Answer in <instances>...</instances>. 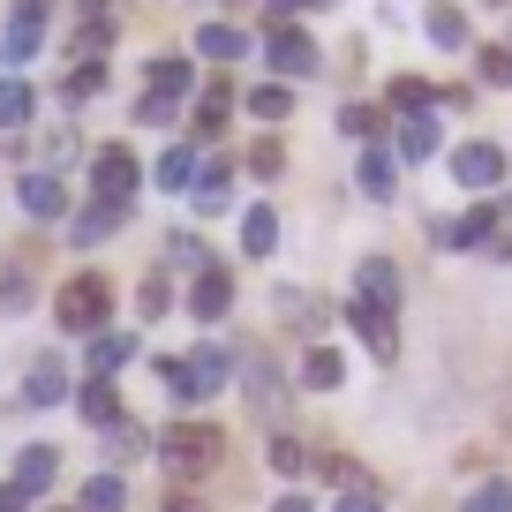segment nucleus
Here are the masks:
<instances>
[{
    "instance_id": "1",
    "label": "nucleus",
    "mask_w": 512,
    "mask_h": 512,
    "mask_svg": "<svg viewBox=\"0 0 512 512\" xmlns=\"http://www.w3.org/2000/svg\"><path fill=\"white\" fill-rule=\"evenodd\" d=\"M219 452H226V437L211 430V422H181V430L159 437V460H166V475H174V490L204 482L211 467H219Z\"/></svg>"
},
{
    "instance_id": "2",
    "label": "nucleus",
    "mask_w": 512,
    "mask_h": 512,
    "mask_svg": "<svg viewBox=\"0 0 512 512\" xmlns=\"http://www.w3.org/2000/svg\"><path fill=\"white\" fill-rule=\"evenodd\" d=\"M106 317H113V279H98V272L68 279L61 302H53V324H61V332H83V339L106 332Z\"/></svg>"
},
{
    "instance_id": "3",
    "label": "nucleus",
    "mask_w": 512,
    "mask_h": 512,
    "mask_svg": "<svg viewBox=\"0 0 512 512\" xmlns=\"http://www.w3.org/2000/svg\"><path fill=\"white\" fill-rule=\"evenodd\" d=\"M166 369V384H174V400H211L226 384V354L219 347H196V354H181V362H159Z\"/></svg>"
},
{
    "instance_id": "4",
    "label": "nucleus",
    "mask_w": 512,
    "mask_h": 512,
    "mask_svg": "<svg viewBox=\"0 0 512 512\" xmlns=\"http://www.w3.org/2000/svg\"><path fill=\"white\" fill-rule=\"evenodd\" d=\"M136 181H144V166H136V151H98L91 159V189H98V204H136Z\"/></svg>"
},
{
    "instance_id": "5",
    "label": "nucleus",
    "mask_w": 512,
    "mask_h": 512,
    "mask_svg": "<svg viewBox=\"0 0 512 512\" xmlns=\"http://www.w3.org/2000/svg\"><path fill=\"white\" fill-rule=\"evenodd\" d=\"M264 61H272L279 76H317V38L294 31V23H272V31H264Z\"/></svg>"
},
{
    "instance_id": "6",
    "label": "nucleus",
    "mask_w": 512,
    "mask_h": 512,
    "mask_svg": "<svg viewBox=\"0 0 512 512\" xmlns=\"http://www.w3.org/2000/svg\"><path fill=\"white\" fill-rule=\"evenodd\" d=\"M430 241H437V249H490V241L505 249V234H497V211H490V204H475L467 219H437Z\"/></svg>"
},
{
    "instance_id": "7",
    "label": "nucleus",
    "mask_w": 512,
    "mask_h": 512,
    "mask_svg": "<svg viewBox=\"0 0 512 512\" xmlns=\"http://www.w3.org/2000/svg\"><path fill=\"white\" fill-rule=\"evenodd\" d=\"M505 144H460L452 151V181H460V189H497V181H505Z\"/></svg>"
},
{
    "instance_id": "8",
    "label": "nucleus",
    "mask_w": 512,
    "mask_h": 512,
    "mask_svg": "<svg viewBox=\"0 0 512 512\" xmlns=\"http://www.w3.org/2000/svg\"><path fill=\"white\" fill-rule=\"evenodd\" d=\"M347 317H354V332H362V347L377 354V362H392V354H400V324H392V309H377V302H347Z\"/></svg>"
},
{
    "instance_id": "9",
    "label": "nucleus",
    "mask_w": 512,
    "mask_h": 512,
    "mask_svg": "<svg viewBox=\"0 0 512 512\" xmlns=\"http://www.w3.org/2000/svg\"><path fill=\"white\" fill-rule=\"evenodd\" d=\"M226 309H234V279L219 272V264H211V272H196L189 279V317H204V324H219Z\"/></svg>"
},
{
    "instance_id": "10",
    "label": "nucleus",
    "mask_w": 512,
    "mask_h": 512,
    "mask_svg": "<svg viewBox=\"0 0 512 512\" xmlns=\"http://www.w3.org/2000/svg\"><path fill=\"white\" fill-rule=\"evenodd\" d=\"M121 362H136V332H98L91 339V377L113 384V377H121Z\"/></svg>"
},
{
    "instance_id": "11",
    "label": "nucleus",
    "mask_w": 512,
    "mask_h": 512,
    "mask_svg": "<svg viewBox=\"0 0 512 512\" xmlns=\"http://www.w3.org/2000/svg\"><path fill=\"white\" fill-rule=\"evenodd\" d=\"M53 475H61V452H53V445H31V452L16 460V482H8V490H16V497H38Z\"/></svg>"
},
{
    "instance_id": "12",
    "label": "nucleus",
    "mask_w": 512,
    "mask_h": 512,
    "mask_svg": "<svg viewBox=\"0 0 512 512\" xmlns=\"http://www.w3.org/2000/svg\"><path fill=\"white\" fill-rule=\"evenodd\" d=\"M16 196H23V211H31V219H61V211H68V189H61L53 174H23Z\"/></svg>"
},
{
    "instance_id": "13",
    "label": "nucleus",
    "mask_w": 512,
    "mask_h": 512,
    "mask_svg": "<svg viewBox=\"0 0 512 512\" xmlns=\"http://www.w3.org/2000/svg\"><path fill=\"white\" fill-rule=\"evenodd\" d=\"M23 400H31V407H61V400H68V369H61V362H31Z\"/></svg>"
},
{
    "instance_id": "14",
    "label": "nucleus",
    "mask_w": 512,
    "mask_h": 512,
    "mask_svg": "<svg viewBox=\"0 0 512 512\" xmlns=\"http://www.w3.org/2000/svg\"><path fill=\"white\" fill-rule=\"evenodd\" d=\"M226 106H234V91H226L219 76L204 83V91H196V144H211V136H219V121H226Z\"/></svg>"
},
{
    "instance_id": "15",
    "label": "nucleus",
    "mask_w": 512,
    "mask_h": 512,
    "mask_svg": "<svg viewBox=\"0 0 512 512\" xmlns=\"http://www.w3.org/2000/svg\"><path fill=\"white\" fill-rule=\"evenodd\" d=\"M362 189L377 196V204H392V196H400V166H392V151H377V144L362 151Z\"/></svg>"
},
{
    "instance_id": "16",
    "label": "nucleus",
    "mask_w": 512,
    "mask_h": 512,
    "mask_svg": "<svg viewBox=\"0 0 512 512\" xmlns=\"http://www.w3.org/2000/svg\"><path fill=\"white\" fill-rule=\"evenodd\" d=\"M362 302H377V309H392L400 302V272H392V264H384V256H362Z\"/></svg>"
},
{
    "instance_id": "17",
    "label": "nucleus",
    "mask_w": 512,
    "mask_h": 512,
    "mask_svg": "<svg viewBox=\"0 0 512 512\" xmlns=\"http://www.w3.org/2000/svg\"><path fill=\"white\" fill-rule=\"evenodd\" d=\"M76 415L83 422H98V430H121V400H113V384H83V392H76Z\"/></svg>"
},
{
    "instance_id": "18",
    "label": "nucleus",
    "mask_w": 512,
    "mask_h": 512,
    "mask_svg": "<svg viewBox=\"0 0 512 512\" xmlns=\"http://www.w3.org/2000/svg\"><path fill=\"white\" fill-rule=\"evenodd\" d=\"M196 53H204V61H241L249 38H241L234 23H204V31H196Z\"/></svg>"
},
{
    "instance_id": "19",
    "label": "nucleus",
    "mask_w": 512,
    "mask_h": 512,
    "mask_svg": "<svg viewBox=\"0 0 512 512\" xmlns=\"http://www.w3.org/2000/svg\"><path fill=\"white\" fill-rule=\"evenodd\" d=\"M181 91H196V68L189 61H151V98L181 106Z\"/></svg>"
},
{
    "instance_id": "20",
    "label": "nucleus",
    "mask_w": 512,
    "mask_h": 512,
    "mask_svg": "<svg viewBox=\"0 0 512 512\" xmlns=\"http://www.w3.org/2000/svg\"><path fill=\"white\" fill-rule=\"evenodd\" d=\"M241 249H249V256H272V249H279V219H272L264 204L241 211Z\"/></svg>"
},
{
    "instance_id": "21",
    "label": "nucleus",
    "mask_w": 512,
    "mask_h": 512,
    "mask_svg": "<svg viewBox=\"0 0 512 512\" xmlns=\"http://www.w3.org/2000/svg\"><path fill=\"white\" fill-rule=\"evenodd\" d=\"M31 113H38V98H31V83H0V128H16V136H23V128H31Z\"/></svg>"
},
{
    "instance_id": "22",
    "label": "nucleus",
    "mask_w": 512,
    "mask_h": 512,
    "mask_svg": "<svg viewBox=\"0 0 512 512\" xmlns=\"http://www.w3.org/2000/svg\"><path fill=\"white\" fill-rule=\"evenodd\" d=\"M339 377H347V362H339L332 347H309V354H302V384H309V392H332Z\"/></svg>"
},
{
    "instance_id": "23",
    "label": "nucleus",
    "mask_w": 512,
    "mask_h": 512,
    "mask_svg": "<svg viewBox=\"0 0 512 512\" xmlns=\"http://www.w3.org/2000/svg\"><path fill=\"white\" fill-rule=\"evenodd\" d=\"M151 181H159V189H189L196 181V144H174L159 166H151Z\"/></svg>"
},
{
    "instance_id": "24",
    "label": "nucleus",
    "mask_w": 512,
    "mask_h": 512,
    "mask_svg": "<svg viewBox=\"0 0 512 512\" xmlns=\"http://www.w3.org/2000/svg\"><path fill=\"white\" fill-rule=\"evenodd\" d=\"M128 211L121 204H91V211H76V249H91V241H106L113 226H121Z\"/></svg>"
},
{
    "instance_id": "25",
    "label": "nucleus",
    "mask_w": 512,
    "mask_h": 512,
    "mask_svg": "<svg viewBox=\"0 0 512 512\" xmlns=\"http://www.w3.org/2000/svg\"><path fill=\"white\" fill-rule=\"evenodd\" d=\"M121 505H128V482H121V475H91L76 512H121Z\"/></svg>"
},
{
    "instance_id": "26",
    "label": "nucleus",
    "mask_w": 512,
    "mask_h": 512,
    "mask_svg": "<svg viewBox=\"0 0 512 512\" xmlns=\"http://www.w3.org/2000/svg\"><path fill=\"white\" fill-rule=\"evenodd\" d=\"M98 91H106V68H98V61H76V68L61 76V98H68V106H83V98H98Z\"/></svg>"
},
{
    "instance_id": "27",
    "label": "nucleus",
    "mask_w": 512,
    "mask_h": 512,
    "mask_svg": "<svg viewBox=\"0 0 512 512\" xmlns=\"http://www.w3.org/2000/svg\"><path fill=\"white\" fill-rule=\"evenodd\" d=\"M430 46L437 53H460L467 46V16H460V8H430Z\"/></svg>"
},
{
    "instance_id": "28",
    "label": "nucleus",
    "mask_w": 512,
    "mask_h": 512,
    "mask_svg": "<svg viewBox=\"0 0 512 512\" xmlns=\"http://www.w3.org/2000/svg\"><path fill=\"white\" fill-rule=\"evenodd\" d=\"M226 181H234V166H226V159H211L204 174H196V204H204V211H226V196H234Z\"/></svg>"
},
{
    "instance_id": "29",
    "label": "nucleus",
    "mask_w": 512,
    "mask_h": 512,
    "mask_svg": "<svg viewBox=\"0 0 512 512\" xmlns=\"http://www.w3.org/2000/svg\"><path fill=\"white\" fill-rule=\"evenodd\" d=\"M430 151H437V121H430V113H415V121L400 128V159H430Z\"/></svg>"
},
{
    "instance_id": "30",
    "label": "nucleus",
    "mask_w": 512,
    "mask_h": 512,
    "mask_svg": "<svg viewBox=\"0 0 512 512\" xmlns=\"http://www.w3.org/2000/svg\"><path fill=\"white\" fill-rule=\"evenodd\" d=\"M249 113H256V121H287V113H294V98L279 91V83H256V91H249Z\"/></svg>"
},
{
    "instance_id": "31",
    "label": "nucleus",
    "mask_w": 512,
    "mask_h": 512,
    "mask_svg": "<svg viewBox=\"0 0 512 512\" xmlns=\"http://www.w3.org/2000/svg\"><path fill=\"white\" fill-rule=\"evenodd\" d=\"M241 384H249V400L264 407V415H272V407H279V377H272V369H264V362H256V354H249V377H241Z\"/></svg>"
},
{
    "instance_id": "32",
    "label": "nucleus",
    "mask_w": 512,
    "mask_h": 512,
    "mask_svg": "<svg viewBox=\"0 0 512 512\" xmlns=\"http://www.w3.org/2000/svg\"><path fill=\"white\" fill-rule=\"evenodd\" d=\"M392 106H400L407 121H415V113H430V83H422V76H400V83H392Z\"/></svg>"
},
{
    "instance_id": "33",
    "label": "nucleus",
    "mask_w": 512,
    "mask_h": 512,
    "mask_svg": "<svg viewBox=\"0 0 512 512\" xmlns=\"http://www.w3.org/2000/svg\"><path fill=\"white\" fill-rule=\"evenodd\" d=\"M166 249H174V264H181V272H211V249H204V241H196V234H174V241H166Z\"/></svg>"
},
{
    "instance_id": "34",
    "label": "nucleus",
    "mask_w": 512,
    "mask_h": 512,
    "mask_svg": "<svg viewBox=\"0 0 512 512\" xmlns=\"http://www.w3.org/2000/svg\"><path fill=\"white\" fill-rule=\"evenodd\" d=\"M475 76L505 91V83H512V53H505V46H482V53H475Z\"/></svg>"
},
{
    "instance_id": "35",
    "label": "nucleus",
    "mask_w": 512,
    "mask_h": 512,
    "mask_svg": "<svg viewBox=\"0 0 512 512\" xmlns=\"http://www.w3.org/2000/svg\"><path fill=\"white\" fill-rule=\"evenodd\" d=\"M38 38H46V31H38V23H8V38H0V46H8V61H31V53H38Z\"/></svg>"
},
{
    "instance_id": "36",
    "label": "nucleus",
    "mask_w": 512,
    "mask_h": 512,
    "mask_svg": "<svg viewBox=\"0 0 512 512\" xmlns=\"http://www.w3.org/2000/svg\"><path fill=\"white\" fill-rule=\"evenodd\" d=\"M272 467H279V475H302V467H309L302 437H272Z\"/></svg>"
},
{
    "instance_id": "37",
    "label": "nucleus",
    "mask_w": 512,
    "mask_h": 512,
    "mask_svg": "<svg viewBox=\"0 0 512 512\" xmlns=\"http://www.w3.org/2000/svg\"><path fill=\"white\" fill-rule=\"evenodd\" d=\"M339 128H347V136H362V144H369V136H377V106H339Z\"/></svg>"
},
{
    "instance_id": "38",
    "label": "nucleus",
    "mask_w": 512,
    "mask_h": 512,
    "mask_svg": "<svg viewBox=\"0 0 512 512\" xmlns=\"http://www.w3.org/2000/svg\"><path fill=\"white\" fill-rule=\"evenodd\" d=\"M136 317H166V272H144V287H136Z\"/></svg>"
},
{
    "instance_id": "39",
    "label": "nucleus",
    "mask_w": 512,
    "mask_h": 512,
    "mask_svg": "<svg viewBox=\"0 0 512 512\" xmlns=\"http://www.w3.org/2000/svg\"><path fill=\"white\" fill-rule=\"evenodd\" d=\"M467 512H512V482H490V490L467 497Z\"/></svg>"
},
{
    "instance_id": "40",
    "label": "nucleus",
    "mask_w": 512,
    "mask_h": 512,
    "mask_svg": "<svg viewBox=\"0 0 512 512\" xmlns=\"http://www.w3.org/2000/svg\"><path fill=\"white\" fill-rule=\"evenodd\" d=\"M0 302H8V317H16V309L31 302V272H8V279H0Z\"/></svg>"
},
{
    "instance_id": "41",
    "label": "nucleus",
    "mask_w": 512,
    "mask_h": 512,
    "mask_svg": "<svg viewBox=\"0 0 512 512\" xmlns=\"http://www.w3.org/2000/svg\"><path fill=\"white\" fill-rule=\"evenodd\" d=\"M332 512H384V497H377V490H369V482H362V490H347V497H339Z\"/></svg>"
},
{
    "instance_id": "42",
    "label": "nucleus",
    "mask_w": 512,
    "mask_h": 512,
    "mask_svg": "<svg viewBox=\"0 0 512 512\" xmlns=\"http://www.w3.org/2000/svg\"><path fill=\"white\" fill-rule=\"evenodd\" d=\"M136 452H144V430H136V422H121V430H113V460H136Z\"/></svg>"
},
{
    "instance_id": "43",
    "label": "nucleus",
    "mask_w": 512,
    "mask_h": 512,
    "mask_svg": "<svg viewBox=\"0 0 512 512\" xmlns=\"http://www.w3.org/2000/svg\"><path fill=\"white\" fill-rule=\"evenodd\" d=\"M272 512H317V505H309V497H302V490H287V497H279V505H272Z\"/></svg>"
},
{
    "instance_id": "44",
    "label": "nucleus",
    "mask_w": 512,
    "mask_h": 512,
    "mask_svg": "<svg viewBox=\"0 0 512 512\" xmlns=\"http://www.w3.org/2000/svg\"><path fill=\"white\" fill-rule=\"evenodd\" d=\"M166 512H204V505H196L189 490H174V497H166Z\"/></svg>"
},
{
    "instance_id": "45",
    "label": "nucleus",
    "mask_w": 512,
    "mask_h": 512,
    "mask_svg": "<svg viewBox=\"0 0 512 512\" xmlns=\"http://www.w3.org/2000/svg\"><path fill=\"white\" fill-rule=\"evenodd\" d=\"M264 8H272V16H279V23H287V16H294V8H309V0H264Z\"/></svg>"
},
{
    "instance_id": "46",
    "label": "nucleus",
    "mask_w": 512,
    "mask_h": 512,
    "mask_svg": "<svg viewBox=\"0 0 512 512\" xmlns=\"http://www.w3.org/2000/svg\"><path fill=\"white\" fill-rule=\"evenodd\" d=\"M16 16H23V23H38V16H46V0H16Z\"/></svg>"
},
{
    "instance_id": "47",
    "label": "nucleus",
    "mask_w": 512,
    "mask_h": 512,
    "mask_svg": "<svg viewBox=\"0 0 512 512\" xmlns=\"http://www.w3.org/2000/svg\"><path fill=\"white\" fill-rule=\"evenodd\" d=\"M0 512H31V497H16V490H0Z\"/></svg>"
}]
</instances>
